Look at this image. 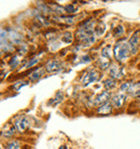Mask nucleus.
<instances>
[{
	"label": "nucleus",
	"instance_id": "f8f14e48",
	"mask_svg": "<svg viewBox=\"0 0 140 149\" xmlns=\"http://www.w3.org/2000/svg\"><path fill=\"white\" fill-rule=\"evenodd\" d=\"M109 74L112 79H120L122 77L121 70L119 69V67L116 65H112L109 69Z\"/></svg>",
	"mask_w": 140,
	"mask_h": 149
},
{
	"label": "nucleus",
	"instance_id": "f3484780",
	"mask_svg": "<svg viewBox=\"0 0 140 149\" xmlns=\"http://www.w3.org/2000/svg\"><path fill=\"white\" fill-rule=\"evenodd\" d=\"M19 55H13L11 57V60L9 61V65H10L11 69H15V68L19 66Z\"/></svg>",
	"mask_w": 140,
	"mask_h": 149
},
{
	"label": "nucleus",
	"instance_id": "4468645a",
	"mask_svg": "<svg viewBox=\"0 0 140 149\" xmlns=\"http://www.w3.org/2000/svg\"><path fill=\"white\" fill-rule=\"evenodd\" d=\"M43 69H41V68H39V69H37V70H35L31 74V76H30V80L31 81H36V80H39V79L43 76Z\"/></svg>",
	"mask_w": 140,
	"mask_h": 149
},
{
	"label": "nucleus",
	"instance_id": "412c9836",
	"mask_svg": "<svg viewBox=\"0 0 140 149\" xmlns=\"http://www.w3.org/2000/svg\"><path fill=\"white\" fill-rule=\"evenodd\" d=\"M124 31H125V30H124V27L122 26V25H119V26L114 29V31H113V36H114L115 38L121 37V36H123Z\"/></svg>",
	"mask_w": 140,
	"mask_h": 149
},
{
	"label": "nucleus",
	"instance_id": "cd10ccee",
	"mask_svg": "<svg viewBox=\"0 0 140 149\" xmlns=\"http://www.w3.org/2000/svg\"><path fill=\"white\" fill-rule=\"evenodd\" d=\"M19 52H21V55H22V54H25L26 52H27V45H21V47H19Z\"/></svg>",
	"mask_w": 140,
	"mask_h": 149
},
{
	"label": "nucleus",
	"instance_id": "1a4fd4ad",
	"mask_svg": "<svg viewBox=\"0 0 140 149\" xmlns=\"http://www.w3.org/2000/svg\"><path fill=\"white\" fill-rule=\"evenodd\" d=\"M112 108H113L112 104H111V103H109V102H107V103H105V104L100 105L99 107L97 108V113L103 115V116L110 115L111 112H112Z\"/></svg>",
	"mask_w": 140,
	"mask_h": 149
},
{
	"label": "nucleus",
	"instance_id": "6e6552de",
	"mask_svg": "<svg viewBox=\"0 0 140 149\" xmlns=\"http://www.w3.org/2000/svg\"><path fill=\"white\" fill-rule=\"evenodd\" d=\"M110 97H111V94L109 93V91H103V92H101L99 95H97V97L95 98L94 104L100 106V105L107 103V102L109 101V98H110Z\"/></svg>",
	"mask_w": 140,
	"mask_h": 149
},
{
	"label": "nucleus",
	"instance_id": "aec40b11",
	"mask_svg": "<svg viewBox=\"0 0 140 149\" xmlns=\"http://www.w3.org/2000/svg\"><path fill=\"white\" fill-rule=\"evenodd\" d=\"M63 98H64V93L62 92V91H59V92H57V94H56V96L54 100H52L51 103L50 104L51 105H56V104H58L60 101H63Z\"/></svg>",
	"mask_w": 140,
	"mask_h": 149
},
{
	"label": "nucleus",
	"instance_id": "bb28decb",
	"mask_svg": "<svg viewBox=\"0 0 140 149\" xmlns=\"http://www.w3.org/2000/svg\"><path fill=\"white\" fill-rule=\"evenodd\" d=\"M28 84V82H19V83H16L14 86V89L16 90V91H19L22 86H27Z\"/></svg>",
	"mask_w": 140,
	"mask_h": 149
},
{
	"label": "nucleus",
	"instance_id": "20e7f679",
	"mask_svg": "<svg viewBox=\"0 0 140 149\" xmlns=\"http://www.w3.org/2000/svg\"><path fill=\"white\" fill-rule=\"evenodd\" d=\"M28 125H29V122H28L27 118H25V117H21V118L15 120V122H14L15 129H16V131H19V133L25 132V131L27 130Z\"/></svg>",
	"mask_w": 140,
	"mask_h": 149
},
{
	"label": "nucleus",
	"instance_id": "7ed1b4c3",
	"mask_svg": "<svg viewBox=\"0 0 140 149\" xmlns=\"http://www.w3.org/2000/svg\"><path fill=\"white\" fill-rule=\"evenodd\" d=\"M126 101V95L124 93H116L111 98V104L114 108H121Z\"/></svg>",
	"mask_w": 140,
	"mask_h": 149
},
{
	"label": "nucleus",
	"instance_id": "393cba45",
	"mask_svg": "<svg viewBox=\"0 0 140 149\" xmlns=\"http://www.w3.org/2000/svg\"><path fill=\"white\" fill-rule=\"evenodd\" d=\"M39 63V58L38 57H33V58H31V60L28 62V63L25 65V68H30V67H33V66H35L36 64Z\"/></svg>",
	"mask_w": 140,
	"mask_h": 149
},
{
	"label": "nucleus",
	"instance_id": "b1692460",
	"mask_svg": "<svg viewBox=\"0 0 140 149\" xmlns=\"http://www.w3.org/2000/svg\"><path fill=\"white\" fill-rule=\"evenodd\" d=\"M65 9H66V12L67 13H76V11L78 10V8L74 6L73 3L71 4H67L66 7H65Z\"/></svg>",
	"mask_w": 140,
	"mask_h": 149
},
{
	"label": "nucleus",
	"instance_id": "6ab92c4d",
	"mask_svg": "<svg viewBox=\"0 0 140 149\" xmlns=\"http://www.w3.org/2000/svg\"><path fill=\"white\" fill-rule=\"evenodd\" d=\"M6 149H21V144L19 141H12V142L8 143Z\"/></svg>",
	"mask_w": 140,
	"mask_h": 149
},
{
	"label": "nucleus",
	"instance_id": "f257e3e1",
	"mask_svg": "<svg viewBox=\"0 0 140 149\" xmlns=\"http://www.w3.org/2000/svg\"><path fill=\"white\" fill-rule=\"evenodd\" d=\"M129 53H130V51L128 48V42H126L124 40L116 42L113 47V54H114L115 60L119 62H124L127 58Z\"/></svg>",
	"mask_w": 140,
	"mask_h": 149
},
{
	"label": "nucleus",
	"instance_id": "9b49d317",
	"mask_svg": "<svg viewBox=\"0 0 140 149\" xmlns=\"http://www.w3.org/2000/svg\"><path fill=\"white\" fill-rule=\"evenodd\" d=\"M15 131H16V129H15L14 125H6V127L2 129V137H12L13 135L15 134Z\"/></svg>",
	"mask_w": 140,
	"mask_h": 149
},
{
	"label": "nucleus",
	"instance_id": "c756f323",
	"mask_svg": "<svg viewBox=\"0 0 140 149\" xmlns=\"http://www.w3.org/2000/svg\"><path fill=\"white\" fill-rule=\"evenodd\" d=\"M58 149H68V148H67V146H66V145H62Z\"/></svg>",
	"mask_w": 140,
	"mask_h": 149
},
{
	"label": "nucleus",
	"instance_id": "5701e85b",
	"mask_svg": "<svg viewBox=\"0 0 140 149\" xmlns=\"http://www.w3.org/2000/svg\"><path fill=\"white\" fill-rule=\"evenodd\" d=\"M133 82L130 81H127V82H124V83H122L121 86H120V90H121L122 92H124V91H128L132 89V86H133Z\"/></svg>",
	"mask_w": 140,
	"mask_h": 149
},
{
	"label": "nucleus",
	"instance_id": "a878e982",
	"mask_svg": "<svg viewBox=\"0 0 140 149\" xmlns=\"http://www.w3.org/2000/svg\"><path fill=\"white\" fill-rule=\"evenodd\" d=\"M60 19H63L65 23H68V24H72L74 23V17L73 16H62Z\"/></svg>",
	"mask_w": 140,
	"mask_h": 149
},
{
	"label": "nucleus",
	"instance_id": "0eeeda50",
	"mask_svg": "<svg viewBox=\"0 0 140 149\" xmlns=\"http://www.w3.org/2000/svg\"><path fill=\"white\" fill-rule=\"evenodd\" d=\"M60 68H62V65L56 60L49 61L48 63L45 64V70L48 72H56V71L60 70Z\"/></svg>",
	"mask_w": 140,
	"mask_h": 149
},
{
	"label": "nucleus",
	"instance_id": "ddd939ff",
	"mask_svg": "<svg viewBox=\"0 0 140 149\" xmlns=\"http://www.w3.org/2000/svg\"><path fill=\"white\" fill-rule=\"evenodd\" d=\"M37 6H38V8H39V11H40L41 14H42V13L48 14V13L52 12L50 7H49V4H45V3H43V2H37Z\"/></svg>",
	"mask_w": 140,
	"mask_h": 149
},
{
	"label": "nucleus",
	"instance_id": "9d476101",
	"mask_svg": "<svg viewBox=\"0 0 140 149\" xmlns=\"http://www.w3.org/2000/svg\"><path fill=\"white\" fill-rule=\"evenodd\" d=\"M49 7L51 9L52 12H54L55 14L59 15V16H63L64 14H66V9L65 7H62V6H59V4H56V3H50L49 4Z\"/></svg>",
	"mask_w": 140,
	"mask_h": 149
},
{
	"label": "nucleus",
	"instance_id": "423d86ee",
	"mask_svg": "<svg viewBox=\"0 0 140 149\" xmlns=\"http://www.w3.org/2000/svg\"><path fill=\"white\" fill-rule=\"evenodd\" d=\"M98 78V74L96 72L95 70H91L89 72H86L85 76L82 78V84L83 86H89V83H92V82L96 81Z\"/></svg>",
	"mask_w": 140,
	"mask_h": 149
},
{
	"label": "nucleus",
	"instance_id": "4be33fe9",
	"mask_svg": "<svg viewBox=\"0 0 140 149\" xmlns=\"http://www.w3.org/2000/svg\"><path fill=\"white\" fill-rule=\"evenodd\" d=\"M101 57L107 58V60H110L111 58L110 48H109V47H105V48H103V50H101Z\"/></svg>",
	"mask_w": 140,
	"mask_h": 149
},
{
	"label": "nucleus",
	"instance_id": "f03ea898",
	"mask_svg": "<svg viewBox=\"0 0 140 149\" xmlns=\"http://www.w3.org/2000/svg\"><path fill=\"white\" fill-rule=\"evenodd\" d=\"M139 34L140 30H137L136 33H134V35L132 36V38L128 40V48L130 51V54L135 55L138 51V45H139Z\"/></svg>",
	"mask_w": 140,
	"mask_h": 149
},
{
	"label": "nucleus",
	"instance_id": "dca6fc26",
	"mask_svg": "<svg viewBox=\"0 0 140 149\" xmlns=\"http://www.w3.org/2000/svg\"><path fill=\"white\" fill-rule=\"evenodd\" d=\"M129 92H132V95L136 97H140V82H137L133 84L132 89L129 90Z\"/></svg>",
	"mask_w": 140,
	"mask_h": 149
},
{
	"label": "nucleus",
	"instance_id": "c85d7f7f",
	"mask_svg": "<svg viewBox=\"0 0 140 149\" xmlns=\"http://www.w3.org/2000/svg\"><path fill=\"white\" fill-rule=\"evenodd\" d=\"M89 61H91V58H89V55H84L83 57H82V62H83V63H85V62H89Z\"/></svg>",
	"mask_w": 140,
	"mask_h": 149
},
{
	"label": "nucleus",
	"instance_id": "39448f33",
	"mask_svg": "<svg viewBox=\"0 0 140 149\" xmlns=\"http://www.w3.org/2000/svg\"><path fill=\"white\" fill-rule=\"evenodd\" d=\"M8 38H9V40L11 41L12 45H19V43H22L23 41L22 35L19 34L14 29H9V31H8Z\"/></svg>",
	"mask_w": 140,
	"mask_h": 149
},
{
	"label": "nucleus",
	"instance_id": "a211bd4d",
	"mask_svg": "<svg viewBox=\"0 0 140 149\" xmlns=\"http://www.w3.org/2000/svg\"><path fill=\"white\" fill-rule=\"evenodd\" d=\"M72 40H73V35H72V33L67 31V33H65V34H64L63 41H64V42H66V45H69V43H71V42H72Z\"/></svg>",
	"mask_w": 140,
	"mask_h": 149
},
{
	"label": "nucleus",
	"instance_id": "2eb2a0df",
	"mask_svg": "<svg viewBox=\"0 0 140 149\" xmlns=\"http://www.w3.org/2000/svg\"><path fill=\"white\" fill-rule=\"evenodd\" d=\"M103 86L107 90H111V89H114L115 86H116V81H115L114 79H107V80H105L103 81Z\"/></svg>",
	"mask_w": 140,
	"mask_h": 149
}]
</instances>
